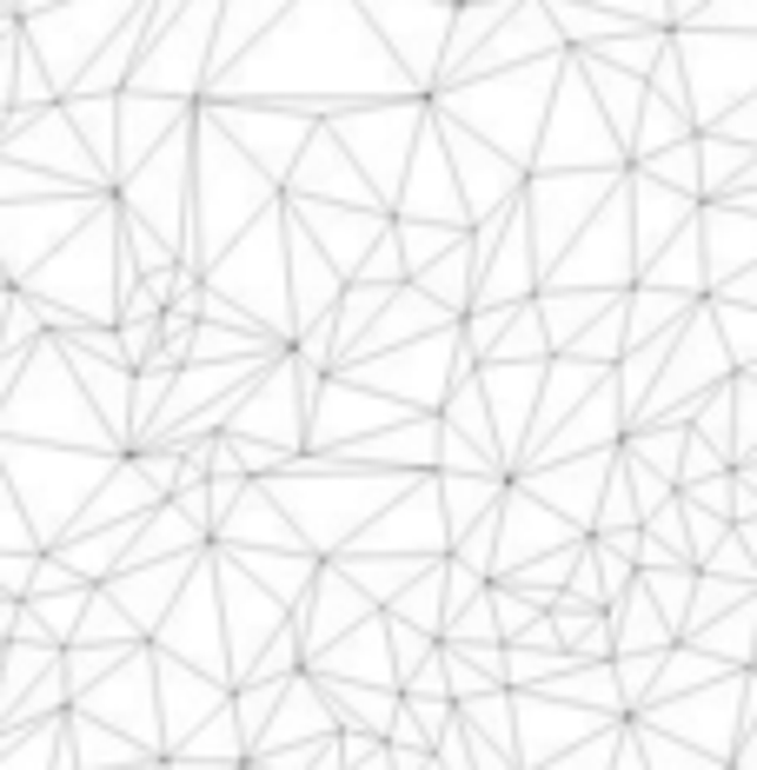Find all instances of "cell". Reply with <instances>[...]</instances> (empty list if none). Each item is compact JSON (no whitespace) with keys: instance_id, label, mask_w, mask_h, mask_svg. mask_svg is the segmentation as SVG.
I'll list each match as a JSON object with an SVG mask.
<instances>
[{"instance_id":"obj_1","label":"cell","mask_w":757,"mask_h":770,"mask_svg":"<svg viewBox=\"0 0 757 770\" xmlns=\"http://www.w3.org/2000/svg\"><path fill=\"white\" fill-rule=\"evenodd\" d=\"M671 452H678V433H644L638 439V459H651V465H671Z\"/></svg>"},{"instance_id":"obj_2","label":"cell","mask_w":757,"mask_h":770,"mask_svg":"<svg viewBox=\"0 0 757 770\" xmlns=\"http://www.w3.org/2000/svg\"><path fill=\"white\" fill-rule=\"evenodd\" d=\"M459 591H478V578H465V571H459ZM459 605H478V597H446V625L459 618Z\"/></svg>"}]
</instances>
